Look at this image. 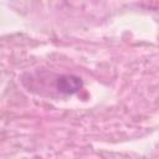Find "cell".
Instances as JSON below:
<instances>
[{
  "label": "cell",
  "instance_id": "obj_1",
  "mask_svg": "<svg viewBox=\"0 0 159 159\" xmlns=\"http://www.w3.org/2000/svg\"><path fill=\"white\" fill-rule=\"evenodd\" d=\"M82 87L81 78L76 76H63L58 80V88L65 93H75Z\"/></svg>",
  "mask_w": 159,
  "mask_h": 159
}]
</instances>
